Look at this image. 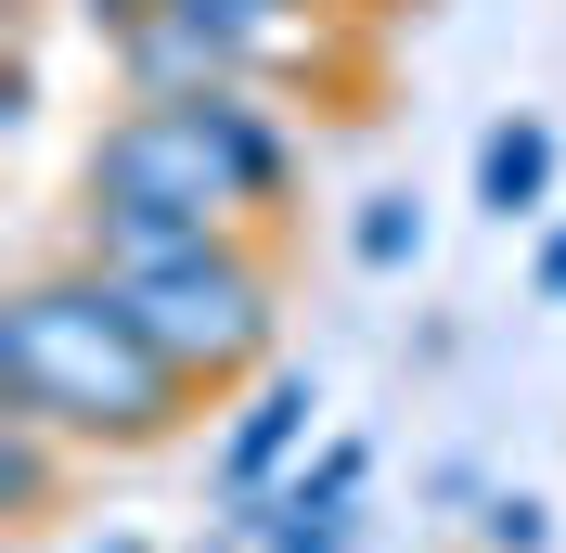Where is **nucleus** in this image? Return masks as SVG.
Here are the masks:
<instances>
[{"label": "nucleus", "mask_w": 566, "mask_h": 553, "mask_svg": "<svg viewBox=\"0 0 566 553\" xmlns=\"http://www.w3.org/2000/svg\"><path fill=\"white\" fill-rule=\"evenodd\" d=\"M360 502H296V489H271L258 502V553H348Z\"/></svg>", "instance_id": "obj_7"}, {"label": "nucleus", "mask_w": 566, "mask_h": 553, "mask_svg": "<svg viewBox=\"0 0 566 553\" xmlns=\"http://www.w3.org/2000/svg\"><path fill=\"white\" fill-rule=\"evenodd\" d=\"M348 258H360V271H412V258H424V207H412V194H360Z\"/></svg>", "instance_id": "obj_8"}, {"label": "nucleus", "mask_w": 566, "mask_h": 553, "mask_svg": "<svg viewBox=\"0 0 566 553\" xmlns=\"http://www.w3.org/2000/svg\"><path fill=\"white\" fill-rule=\"evenodd\" d=\"M554 168H566L554 116H490V129H476V207H490L502 232L554 207Z\"/></svg>", "instance_id": "obj_5"}, {"label": "nucleus", "mask_w": 566, "mask_h": 553, "mask_svg": "<svg viewBox=\"0 0 566 553\" xmlns=\"http://www.w3.org/2000/svg\"><path fill=\"white\" fill-rule=\"evenodd\" d=\"M65 553H168V541H142V528H91V541H65Z\"/></svg>", "instance_id": "obj_12"}, {"label": "nucleus", "mask_w": 566, "mask_h": 553, "mask_svg": "<svg viewBox=\"0 0 566 553\" xmlns=\"http://www.w3.org/2000/svg\"><path fill=\"white\" fill-rule=\"evenodd\" d=\"M528 296H541V310H566V219L528 244Z\"/></svg>", "instance_id": "obj_10"}, {"label": "nucleus", "mask_w": 566, "mask_h": 553, "mask_svg": "<svg viewBox=\"0 0 566 553\" xmlns=\"http://www.w3.org/2000/svg\"><path fill=\"white\" fill-rule=\"evenodd\" d=\"M310 425H322V386L296 374V361H271V374H245V413L219 425L207 450V489H219V515L232 502H271L296 463H310Z\"/></svg>", "instance_id": "obj_4"}, {"label": "nucleus", "mask_w": 566, "mask_h": 553, "mask_svg": "<svg viewBox=\"0 0 566 553\" xmlns=\"http://www.w3.org/2000/svg\"><path fill=\"white\" fill-rule=\"evenodd\" d=\"M77 194L104 207H142V219H180V232H258V219L296 194V129L258 77L207 91V104H142L91 129V168Z\"/></svg>", "instance_id": "obj_2"}, {"label": "nucleus", "mask_w": 566, "mask_h": 553, "mask_svg": "<svg viewBox=\"0 0 566 553\" xmlns=\"http://www.w3.org/2000/svg\"><path fill=\"white\" fill-rule=\"evenodd\" d=\"M219 541H232V528H219ZM219 541H207V553H219Z\"/></svg>", "instance_id": "obj_13"}, {"label": "nucleus", "mask_w": 566, "mask_h": 553, "mask_svg": "<svg viewBox=\"0 0 566 553\" xmlns=\"http://www.w3.org/2000/svg\"><path fill=\"white\" fill-rule=\"evenodd\" d=\"M65 425H39V413H0V515L13 528H52V477H65Z\"/></svg>", "instance_id": "obj_6"}, {"label": "nucleus", "mask_w": 566, "mask_h": 553, "mask_svg": "<svg viewBox=\"0 0 566 553\" xmlns=\"http://www.w3.org/2000/svg\"><path fill=\"white\" fill-rule=\"evenodd\" d=\"M116 283V271H104ZM142 310V335L168 347L180 374L207 386H245V374H271V258H258L245 232H207V244H180V258H155V271H129L116 283Z\"/></svg>", "instance_id": "obj_3"}, {"label": "nucleus", "mask_w": 566, "mask_h": 553, "mask_svg": "<svg viewBox=\"0 0 566 553\" xmlns=\"http://www.w3.org/2000/svg\"><path fill=\"white\" fill-rule=\"evenodd\" d=\"M155 13H168V0H77V27H91V39H129V27H155Z\"/></svg>", "instance_id": "obj_11"}, {"label": "nucleus", "mask_w": 566, "mask_h": 553, "mask_svg": "<svg viewBox=\"0 0 566 553\" xmlns=\"http://www.w3.org/2000/svg\"><path fill=\"white\" fill-rule=\"evenodd\" d=\"M0 399L39 413V425H65L77 450H168L207 386L142 335V310L91 258H65V271H39V283L0 296Z\"/></svg>", "instance_id": "obj_1"}, {"label": "nucleus", "mask_w": 566, "mask_h": 553, "mask_svg": "<svg viewBox=\"0 0 566 553\" xmlns=\"http://www.w3.org/2000/svg\"><path fill=\"white\" fill-rule=\"evenodd\" d=\"M476 541L490 553H554V515H541L528 489H490V502H476Z\"/></svg>", "instance_id": "obj_9"}]
</instances>
